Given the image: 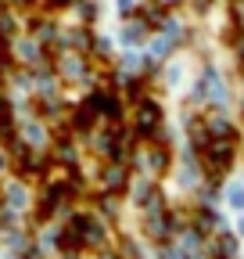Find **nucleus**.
<instances>
[{
	"instance_id": "20",
	"label": "nucleus",
	"mask_w": 244,
	"mask_h": 259,
	"mask_svg": "<svg viewBox=\"0 0 244 259\" xmlns=\"http://www.w3.org/2000/svg\"><path fill=\"white\" fill-rule=\"evenodd\" d=\"M11 4H25V0H11Z\"/></svg>"
},
{
	"instance_id": "11",
	"label": "nucleus",
	"mask_w": 244,
	"mask_h": 259,
	"mask_svg": "<svg viewBox=\"0 0 244 259\" xmlns=\"http://www.w3.org/2000/svg\"><path fill=\"white\" fill-rule=\"evenodd\" d=\"M226 202H230V209H240L244 212V180H233L226 187Z\"/></svg>"
},
{
	"instance_id": "13",
	"label": "nucleus",
	"mask_w": 244,
	"mask_h": 259,
	"mask_svg": "<svg viewBox=\"0 0 244 259\" xmlns=\"http://www.w3.org/2000/svg\"><path fill=\"white\" fill-rule=\"evenodd\" d=\"M101 212H104L108 220L118 216V194H101Z\"/></svg>"
},
{
	"instance_id": "4",
	"label": "nucleus",
	"mask_w": 244,
	"mask_h": 259,
	"mask_svg": "<svg viewBox=\"0 0 244 259\" xmlns=\"http://www.w3.org/2000/svg\"><path fill=\"white\" fill-rule=\"evenodd\" d=\"M162 130V105L158 101H140L137 108V134L140 137H158Z\"/></svg>"
},
{
	"instance_id": "5",
	"label": "nucleus",
	"mask_w": 244,
	"mask_h": 259,
	"mask_svg": "<svg viewBox=\"0 0 244 259\" xmlns=\"http://www.w3.org/2000/svg\"><path fill=\"white\" fill-rule=\"evenodd\" d=\"M97 119H101V115H97V108L90 105V97H86V101L72 112V130H76V134H90V130L97 126Z\"/></svg>"
},
{
	"instance_id": "1",
	"label": "nucleus",
	"mask_w": 244,
	"mask_h": 259,
	"mask_svg": "<svg viewBox=\"0 0 244 259\" xmlns=\"http://www.w3.org/2000/svg\"><path fill=\"white\" fill-rule=\"evenodd\" d=\"M233 155H237V141H208L198 158H201V173L212 180V184H219L230 169H233Z\"/></svg>"
},
{
	"instance_id": "2",
	"label": "nucleus",
	"mask_w": 244,
	"mask_h": 259,
	"mask_svg": "<svg viewBox=\"0 0 244 259\" xmlns=\"http://www.w3.org/2000/svg\"><path fill=\"white\" fill-rule=\"evenodd\" d=\"M69 220L76 223V231H79V238H83V248H101V252H104V245H108V234H104V223H101L97 216L76 212V216H69Z\"/></svg>"
},
{
	"instance_id": "12",
	"label": "nucleus",
	"mask_w": 244,
	"mask_h": 259,
	"mask_svg": "<svg viewBox=\"0 0 244 259\" xmlns=\"http://www.w3.org/2000/svg\"><path fill=\"white\" fill-rule=\"evenodd\" d=\"M140 22H144V25H165V11H162L158 4H151V8L140 11Z\"/></svg>"
},
{
	"instance_id": "17",
	"label": "nucleus",
	"mask_w": 244,
	"mask_h": 259,
	"mask_svg": "<svg viewBox=\"0 0 244 259\" xmlns=\"http://www.w3.org/2000/svg\"><path fill=\"white\" fill-rule=\"evenodd\" d=\"M83 18H86V22H94V18H97V8H94V4H86V8H83Z\"/></svg>"
},
{
	"instance_id": "16",
	"label": "nucleus",
	"mask_w": 244,
	"mask_h": 259,
	"mask_svg": "<svg viewBox=\"0 0 244 259\" xmlns=\"http://www.w3.org/2000/svg\"><path fill=\"white\" fill-rule=\"evenodd\" d=\"M122 44H140V29H137V25L122 29Z\"/></svg>"
},
{
	"instance_id": "3",
	"label": "nucleus",
	"mask_w": 244,
	"mask_h": 259,
	"mask_svg": "<svg viewBox=\"0 0 244 259\" xmlns=\"http://www.w3.org/2000/svg\"><path fill=\"white\" fill-rule=\"evenodd\" d=\"M137 162H140V166H144L151 177H162V173L169 169V148L155 141V144H147V148L137 151Z\"/></svg>"
},
{
	"instance_id": "19",
	"label": "nucleus",
	"mask_w": 244,
	"mask_h": 259,
	"mask_svg": "<svg viewBox=\"0 0 244 259\" xmlns=\"http://www.w3.org/2000/svg\"><path fill=\"white\" fill-rule=\"evenodd\" d=\"M50 4H54V8H65V4H72V0H50Z\"/></svg>"
},
{
	"instance_id": "6",
	"label": "nucleus",
	"mask_w": 244,
	"mask_h": 259,
	"mask_svg": "<svg viewBox=\"0 0 244 259\" xmlns=\"http://www.w3.org/2000/svg\"><path fill=\"white\" fill-rule=\"evenodd\" d=\"M122 187H126V166H111L101 173V194H118Z\"/></svg>"
},
{
	"instance_id": "9",
	"label": "nucleus",
	"mask_w": 244,
	"mask_h": 259,
	"mask_svg": "<svg viewBox=\"0 0 244 259\" xmlns=\"http://www.w3.org/2000/svg\"><path fill=\"white\" fill-rule=\"evenodd\" d=\"M18 54H22V61L36 65V61H43V44L40 40H22L18 44Z\"/></svg>"
},
{
	"instance_id": "8",
	"label": "nucleus",
	"mask_w": 244,
	"mask_h": 259,
	"mask_svg": "<svg viewBox=\"0 0 244 259\" xmlns=\"http://www.w3.org/2000/svg\"><path fill=\"white\" fill-rule=\"evenodd\" d=\"M43 141H47V130H43V126H40L36 119L22 126V144H29V148H40Z\"/></svg>"
},
{
	"instance_id": "7",
	"label": "nucleus",
	"mask_w": 244,
	"mask_h": 259,
	"mask_svg": "<svg viewBox=\"0 0 244 259\" xmlns=\"http://www.w3.org/2000/svg\"><path fill=\"white\" fill-rule=\"evenodd\" d=\"M4 205H8L11 212H18V209L29 205V191H25V184H11V187H4Z\"/></svg>"
},
{
	"instance_id": "10",
	"label": "nucleus",
	"mask_w": 244,
	"mask_h": 259,
	"mask_svg": "<svg viewBox=\"0 0 244 259\" xmlns=\"http://www.w3.org/2000/svg\"><path fill=\"white\" fill-rule=\"evenodd\" d=\"M57 69L65 72L69 79H83V76H86V65H83L79 58H61V65H57Z\"/></svg>"
},
{
	"instance_id": "15",
	"label": "nucleus",
	"mask_w": 244,
	"mask_h": 259,
	"mask_svg": "<svg viewBox=\"0 0 244 259\" xmlns=\"http://www.w3.org/2000/svg\"><path fill=\"white\" fill-rule=\"evenodd\" d=\"M179 79H183V69H179V65H169V69H165V83H169V87H176Z\"/></svg>"
},
{
	"instance_id": "18",
	"label": "nucleus",
	"mask_w": 244,
	"mask_h": 259,
	"mask_svg": "<svg viewBox=\"0 0 244 259\" xmlns=\"http://www.w3.org/2000/svg\"><path fill=\"white\" fill-rule=\"evenodd\" d=\"M237 234H240V238H244V216H240V220H237Z\"/></svg>"
},
{
	"instance_id": "14",
	"label": "nucleus",
	"mask_w": 244,
	"mask_h": 259,
	"mask_svg": "<svg viewBox=\"0 0 244 259\" xmlns=\"http://www.w3.org/2000/svg\"><path fill=\"white\" fill-rule=\"evenodd\" d=\"M69 40L76 44V51H94V40H90V32H86V29H76Z\"/></svg>"
}]
</instances>
